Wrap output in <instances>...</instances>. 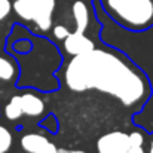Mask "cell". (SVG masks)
I'll list each match as a JSON object with an SVG mask.
<instances>
[{"label": "cell", "instance_id": "obj_1", "mask_svg": "<svg viewBox=\"0 0 153 153\" xmlns=\"http://www.w3.org/2000/svg\"><path fill=\"white\" fill-rule=\"evenodd\" d=\"M65 85L74 92L100 91L117 98L126 107L143 104L149 83L126 56L108 49H92L74 55L64 71Z\"/></svg>", "mask_w": 153, "mask_h": 153}, {"label": "cell", "instance_id": "obj_2", "mask_svg": "<svg viewBox=\"0 0 153 153\" xmlns=\"http://www.w3.org/2000/svg\"><path fill=\"white\" fill-rule=\"evenodd\" d=\"M107 13L131 31L153 25V0H104Z\"/></svg>", "mask_w": 153, "mask_h": 153}, {"label": "cell", "instance_id": "obj_3", "mask_svg": "<svg viewBox=\"0 0 153 153\" xmlns=\"http://www.w3.org/2000/svg\"><path fill=\"white\" fill-rule=\"evenodd\" d=\"M129 149L128 134L120 131H113L102 135L97 141L98 153H123Z\"/></svg>", "mask_w": 153, "mask_h": 153}, {"label": "cell", "instance_id": "obj_4", "mask_svg": "<svg viewBox=\"0 0 153 153\" xmlns=\"http://www.w3.org/2000/svg\"><path fill=\"white\" fill-rule=\"evenodd\" d=\"M21 147L27 153H58L56 146L40 134H27L21 138Z\"/></svg>", "mask_w": 153, "mask_h": 153}, {"label": "cell", "instance_id": "obj_5", "mask_svg": "<svg viewBox=\"0 0 153 153\" xmlns=\"http://www.w3.org/2000/svg\"><path fill=\"white\" fill-rule=\"evenodd\" d=\"M64 49L68 52L70 55H83L86 52L95 49V43L86 37L83 33H70L65 39H64Z\"/></svg>", "mask_w": 153, "mask_h": 153}, {"label": "cell", "instance_id": "obj_6", "mask_svg": "<svg viewBox=\"0 0 153 153\" xmlns=\"http://www.w3.org/2000/svg\"><path fill=\"white\" fill-rule=\"evenodd\" d=\"M34 6V22L42 30L46 31L52 25V12L55 7V0H31Z\"/></svg>", "mask_w": 153, "mask_h": 153}, {"label": "cell", "instance_id": "obj_7", "mask_svg": "<svg viewBox=\"0 0 153 153\" xmlns=\"http://www.w3.org/2000/svg\"><path fill=\"white\" fill-rule=\"evenodd\" d=\"M21 97V108H22V114H27V116H39L43 113L45 110V104L43 101L31 94V92H27L24 95H19Z\"/></svg>", "mask_w": 153, "mask_h": 153}, {"label": "cell", "instance_id": "obj_8", "mask_svg": "<svg viewBox=\"0 0 153 153\" xmlns=\"http://www.w3.org/2000/svg\"><path fill=\"white\" fill-rule=\"evenodd\" d=\"M73 16H74V22H76V30L77 33H85L88 24H89V10L86 7V4L80 0L74 1L73 4Z\"/></svg>", "mask_w": 153, "mask_h": 153}, {"label": "cell", "instance_id": "obj_9", "mask_svg": "<svg viewBox=\"0 0 153 153\" xmlns=\"http://www.w3.org/2000/svg\"><path fill=\"white\" fill-rule=\"evenodd\" d=\"M12 7L19 18H22L25 21H34L36 12H34V6H33L31 0H15Z\"/></svg>", "mask_w": 153, "mask_h": 153}, {"label": "cell", "instance_id": "obj_10", "mask_svg": "<svg viewBox=\"0 0 153 153\" xmlns=\"http://www.w3.org/2000/svg\"><path fill=\"white\" fill-rule=\"evenodd\" d=\"M4 114L9 120H16L22 116V108H21V97L15 95L10 98V101L4 107Z\"/></svg>", "mask_w": 153, "mask_h": 153}, {"label": "cell", "instance_id": "obj_11", "mask_svg": "<svg viewBox=\"0 0 153 153\" xmlns=\"http://www.w3.org/2000/svg\"><path fill=\"white\" fill-rule=\"evenodd\" d=\"M15 76V65L4 56H0V80H10Z\"/></svg>", "mask_w": 153, "mask_h": 153}, {"label": "cell", "instance_id": "obj_12", "mask_svg": "<svg viewBox=\"0 0 153 153\" xmlns=\"http://www.w3.org/2000/svg\"><path fill=\"white\" fill-rule=\"evenodd\" d=\"M12 146V134L0 125V153H6Z\"/></svg>", "mask_w": 153, "mask_h": 153}, {"label": "cell", "instance_id": "obj_13", "mask_svg": "<svg viewBox=\"0 0 153 153\" xmlns=\"http://www.w3.org/2000/svg\"><path fill=\"white\" fill-rule=\"evenodd\" d=\"M128 138H129V146H143V143H144V137L137 131L128 134Z\"/></svg>", "mask_w": 153, "mask_h": 153}, {"label": "cell", "instance_id": "obj_14", "mask_svg": "<svg viewBox=\"0 0 153 153\" xmlns=\"http://www.w3.org/2000/svg\"><path fill=\"white\" fill-rule=\"evenodd\" d=\"M12 9V3L9 0H0V21L4 19Z\"/></svg>", "mask_w": 153, "mask_h": 153}, {"label": "cell", "instance_id": "obj_15", "mask_svg": "<svg viewBox=\"0 0 153 153\" xmlns=\"http://www.w3.org/2000/svg\"><path fill=\"white\" fill-rule=\"evenodd\" d=\"M68 34H70V33H68L67 27H64V25H55V27H53V36H55L56 39L64 40Z\"/></svg>", "mask_w": 153, "mask_h": 153}, {"label": "cell", "instance_id": "obj_16", "mask_svg": "<svg viewBox=\"0 0 153 153\" xmlns=\"http://www.w3.org/2000/svg\"><path fill=\"white\" fill-rule=\"evenodd\" d=\"M126 153H146L143 150V146H129Z\"/></svg>", "mask_w": 153, "mask_h": 153}, {"label": "cell", "instance_id": "obj_17", "mask_svg": "<svg viewBox=\"0 0 153 153\" xmlns=\"http://www.w3.org/2000/svg\"><path fill=\"white\" fill-rule=\"evenodd\" d=\"M58 153H85L83 150H65V149H58Z\"/></svg>", "mask_w": 153, "mask_h": 153}, {"label": "cell", "instance_id": "obj_18", "mask_svg": "<svg viewBox=\"0 0 153 153\" xmlns=\"http://www.w3.org/2000/svg\"><path fill=\"white\" fill-rule=\"evenodd\" d=\"M149 153H153V141L150 143V150H149Z\"/></svg>", "mask_w": 153, "mask_h": 153}, {"label": "cell", "instance_id": "obj_19", "mask_svg": "<svg viewBox=\"0 0 153 153\" xmlns=\"http://www.w3.org/2000/svg\"><path fill=\"white\" fill-rule=\"evenodd\" d=\"M123 153H126V152H123Z\"/></svg>", "mask_w": 153, "mask_h": 153}]
</instances>
